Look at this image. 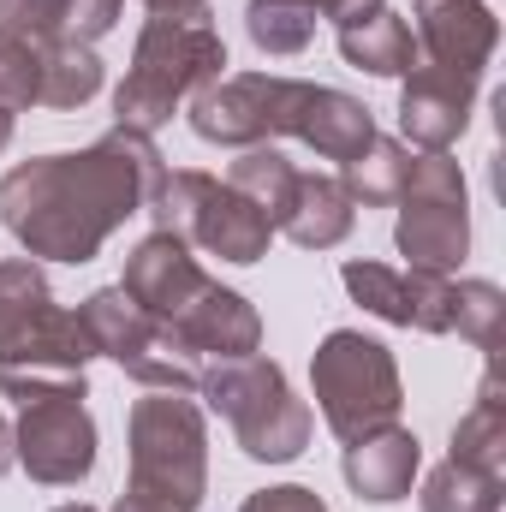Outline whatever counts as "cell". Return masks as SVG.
<instances>
[{"label": "cell", "instance_id": "obj_1", "mask_svg": "<svg viewBox=\"0 0 506 512\" xmlns=\"http://www.w3.org/2000/svg\"><path fill=\"white\" fill-rule=\"evenodd\" d=\"M161 179V149L143 131L114 126L78 155H36L0 179V227L30 256L96 262L102 245L143 215Z\"/></svg>", "mask_w": 506, "mask_h": 512}, {"label": "cell", "instance_id": "obj_2", "mask_svg": "<svg viewBox=\"0 0 506 512\" xmlns=\"http://www.w3.org/2000/svg\"><path fill=\"white\" fill-rule=\"evenodd\" d=\"M221 66H227V42L209 24V12L203 18H149L137 30L126 84L114 90V126L155 137L197 90H209L221 78Z\"/></svg>", "mask_w": 506, "mask_h": 512}, {"label": "cell", "instance_id": "obj_3", "mask_svg": "<svg viewBox=\"0 0 506 512\" xmlns=\"http://www.w3.org/2000/svg\"><path fill=\"white\" fill-rule=\"evenodd\" d=\"M131 477L126 495L149 512H197L209 489V423L191 393L149 387L131 405Z\"/></svg>", "mask_w": 506, "mask_h": 512}, {"label": "cell", "instance_id": "obj_4", "mask_svg": "<svg viewBox=\"0 0 506 512\" xmlns=\"http://www.w3.org/2000/svg\"><path fill=\"white\" fill-rule=\"evenodd\" d=\"M143 215L155 221V233H179L185 245L221 256V262H239V268L262 262L274 245V227L251 197H239L227 179L197 173V167H173V173L161 167Z\"/></svg>", "mask_w": 506, "mask_h": 512}, {"label": "cell", "instance_id": "obj_5", "mask_svg": "<svg viewBox=\"0 0 506 512\" xmlns=\"http://www.w3.org/2000/svg\"><path fill=\"white\" fill-rule=\"evenodd\" d=\"M197 393H203L209 411H221L233 423L239 447L262 465H286L310 447V429H316L310 405L286 387V370L262 352L233 358V364H209Z\"/></svg>", "mask_w": 506, "mask_h": 512}, {"label": "cell", "instance_id": "obj_6", "mask_svg": "<svg viewBox=\"0 0 506 512\" xmlns=\"http://www.w3.org/2000/svg\"><path fill=\"white\" fill-rule=\"evenodd\" d=\"M96 340L78 310H60L36 256L0 262V370H54L84 376Z\"/></svg>", "mask_w": 506, "mask_h": 512}, {"label": "cell", "instance_id": "obj_7", "mask_svg": "<svg viewBox=\"0 0 506 512\" xmlns=\"http://www.w3.org/2000/svg\"><path fill=\"white\" fill-rule=\"evenodd\" d=\"M310 393L328 417V429L340 441H358L370 429L399 423V405H405V387H399V364L393 352L358 334V328H334L316 358H310Z\"/></svg>", "mask_w": 506, "mask_h": 512}, {"label": "cell", "instance_id": "obj_8", "mask_svg": "<svg viewBox=\"0 0 506 512\" xmlns=\"http://www.w3.org/2000/svg\"><path fill=\"white\" fill-rule=\"evenodd\" d=\"M90 340H96V358H114L137 387H161V393H197L203 370L185 364L167 340V328L131 298L126 286H102L78 304Z\"/></svg>", "mask_w": 506, "mask_h": 512}, {"label": "cell", "instance_id": "obj_9", "mask_svg": "<svg viewBox=\"0 0 506 512\" xmlns=\"http://www.w3.org/2000/svg\"><path fill=\"white\" fill-rule=\"evenodd\" d=\"M292 102H298V78H274V72L215 78L209 90L191 96V131L221 149H256L286 137Z\"/></svg>", "mask_w": 506, "mask_h": 512}, {"label": "cell", "instance_id": "obj_10", "mask_svg": "<svg viewBox=\"0 0 506 512\" xmlns=\"http://www.w3.org/2000/svg\"><path fill=\"white\" fill-rule=\"evenodd\" d=\"M18 411L24 417L12 429V459L30 471V483L78 489L96 471V417L84 411V399H30Z\"/></svg>", "mask_w": 506, "mask_h": 512}, {"label": "cell", "instance_id": "obj_11", "mask_svg": "<svg viewBox=\"0 0 506 512\" xmlns=\"http://www.w3.org/2000/svg\"><path fill=\"white\" fill-rule=\"evenodd\" d=\"M161 328H167L173 352H179L185 364H197V370L251 358L256 346H262V316H256V304L245 292L221 286V280H203V292H197L179 316H167Z\"/></svg>", "mask_w": 506, "mask_h": 512}, {"label": "cell", "instance_id": "obj_12", "mask_svg": "<svg viewBox=\"0 0 506 512\" xmlns=\"http://www.w3.org/2000/svg\"><path fill=\"white\" fill-rule=\"evenodd\" d=\"M352 304H364L370 316L393 328H417V334H453V280L447 274H417V268H387V262H346L340 268Z\"/></svg>", "mask_w": 506, "mask_h": 512}, {"label": "cell", "instance_id": "obj_13", "mask_svg": "<svg viewBox=\"0 0 506 512\" xmlns=\"http://www.w3.org/2000/svg\"><path fill=\"white\" fill-rule=\"evenodd\" d=\"M417 12V60L441 66V72H465L483 78V66L501 48V18L483 0H411Z\"/></svg>", "mask_w": 506, "mask_h": 512}, {"label": "cell", "instance_id": "obj_14", "mask_svg": "<svg viewBox=\"0 0 506 512\" xmlns=\"http://www.w3.org/2000/svg\"><path fill=\"white\" fill-rule=\"evenodd\" d=\"M477 114V78L441 72V66H411L399 84V131L411 149H447L459 143Z\"/></svg>", "mask_w": 506, "mask_h": 512}, {"label": "cell", "instance_id": "obj_15", "mask_svg": "<svg viewBox=\"0 0 506 512\" xmlns=\"http://www.w3.org/2000/svg\"><path fill=\"white\" fill-rule=\"evenodd\" d=\"M393 245L405 256V268L417 274H453L471 251V215L465 197H429V191H405L399 197V227Z\"/></svg>", "mask_w": 506, "mask_h": 512}, {"label": "cell", "instance_id": "obj_16", "mask_svg": "<svg viewBox=\"0 0 506 512\" xmlns=\"http://www.w3.org/2000/svg\"><path fill=\"white\" fill-rule=\"evenodd\" d=\"M203 262L191 256V245L179 239V233H149V239H137V251L126 256V286L131 298L155 316V322H167V316H179L197 292H203Z\"/></svg>", "mask_w": 506, "mask_h": 512}, {"label": "cell", "instance_id": "obj_17", "mask_svg": "<svg viewBox=\"0 0 506 512\" xmlns=\"http://www.w3.org/2000/svg\"><path fill=\"white\" fill-rule=\"evenodd\" d=\"M286 137H298V143H310L316 155H328V161H358L370 143H376V114L358 102V96H346V90H328V84H298V108H292V126Z\"/></svg>", "mask_w": 506, "mask_h": 512}, {"label": "cell", "instance_id": "obj_18", "mask_svg": "<svg viewBox=\"0 0 506 512\" xmlns=\"http://www.w3.org/2000/svg\"><path fill=\"white\" fill-rule=\"evenodd\" d=\"M340 471H346V483H352V495H358V501L393 507V501H405V495H411V483H417V471H423V441H417L411 429H399V423L370 429V435L346 441Z\"/></svg>", "mask_w": 506, "mask_h": 512}, {"label": "cell", "instance_id": "obj_19", "mask_svg": "<svg viewBox=\"0 0 506 512\" xmlns=\"http://www.w3.org/2000/svg\"><path fill=\"white\" fill-rule=\"evenodd\" d=\"M352 221H358V203L346 197V185L334 173H298L274 215V233H286L304 251H334L352 239Z\"/></svg>", "mask_w": 506, "mask_h": 512}, {"label": "cell", "instance_id": "obj_20", "mask_svg": "<svg viewBox=\"0 0 506 512\" xmlns=\"http://www.w3.org/2000/svg\"><path fill=\"white\" fill-rule=\"evenodd\" d=\"M126 0H0V24L42 42H102L120 24Z\"/></svg>", "mask_w": 506, "mask_h": 512}, {"label": "cell", "instance_id": "obj_21", "mask_svg": "<svg viewBox=\"0 0 506 512\" xmlns=\"http://www.w3.org/2000/svg\"><path fill=\"white\" fill-rule=\"evenodd\" d=\"M334 36H340L346 66H358L370 78H405L417 66V36H411V24L387 0L370 6V12H358V18H346V24H334Z\"/></svg>", "mask_w": 506, "mask_h": 512}, {"label": "cell", "instance_id": "obj_22", "mask_svg": "<svg viewBox=\"0 0 506 512\" xmlns=\"http://www.w3.org/2000/svg\"><path fill=\"white\" fill-rule=\"evenodd\" d=\"M96 90H102V60H96V48H84V42H48V48H42V96H36V108L72 114V108H84Z\"/></svg>", "mask_w": 506, "mask_h": 512}, {"label": "cell", "instance_id": "obj_23", "mask_svg": "<svg viewBox=\"0 0 506 512\" xmlns=\"http://www.w3.org/2000/svg\"><path fill=\"white\" fill-rule=\"evenodd\" d=\"M405 173H411V149H405L399 137H376L358 161L340 167V185H346L352 203H364V209H387V203L405 197Z\"/></svg>", "mask_w": 506, "mask_h": 512}, {"label": "cell", "instance_id": "obj_24", "mask_svg": "<svg viewBox=\"0 0 506 512\" xmlns=\"http://www.w3.org/2000/svg\"><path fill=\"white\" fill-rule=\"evenodd\" d=\"M447 459H465V465H477V471H489V477H506V399L495 393V376L483 387V399L459 417Z\"/></svg>", "mask_w": 506, "mask_h": 512}, {"label": "cell", "instance_id": "obj_25", "mask_svg": "<svg viewBox=\"0 0 506 512\" xmlns=\"http://www.w3.org/2000/svg\"><path fill=\"white\" fill-rule=\"evenodd\" d=\"M501 483L506 477H489V471H477L465 459H441L423 477L417 507L423 512H501Z\"/></svg>", "mask_w": 506, "mask_h": 512}, {"label": "cell", "instance_id": "obj_26", "mask_svg": "<svg viewBox=\"0 0 506 512\" xmlns=\"http://www.w3.org/2000/svg\"><path fill=\"white\" fill-rule=\"evenodd\" d=\"M245 30H251V42L262 54L292 60V54H304V48L316 42V12H310L304 0H251Z\"/></svg>", "mask_w": 506, "mask_h": 512}, {"label": "cell", "instance_id": "obj_27", "mask_svg": "<svg viewBox=\"0 0 506 512\" xmlns=\"http://www.w3.org/2000/svg\"><path fill=\"white\" fill-rule=\"evenodd\" d=\"M292 179H298V167L274 149V143H256V149H239V161L227 167V185L239 191V197H251L256 209L268 215V227H274V215H280V203H286V191H292Z\"/></svg>", "mask_w": 506, "mask_h": 512}, {"label": "cell", "instance_id": "obj_28", "mask_svg": "<svg viewBox=\"0 0 506 512\" xmlns=\"http://www.w3.org/2000/svg\"><path fill=\"white\" fill-rule=\"evenodd\" d=\"M506 292L495 280H453V334L471 340L477 352H501Z\"/></svg>", "mask_w": 506, "mask_h": 512}, {"label": "cell", "instance_id": "obj_29", "mask_svg": "<svg viewBox=\"0 0 506 512\" xmlns=\"http://www.w3.org/2000/svg\"><path fill=\"white\" fill-rule=\"evenodd\" d=\"M42 36H24V30H6L0 24V108L18 114V108H36L42 96Z\"/></svg>", "mask_w": 506, "mask_h": 512}, {"label": "cell", "instance_id": "obj_30", "mask_svg": "<svg viewBox=\"0 0 506 512\" xmlns=\"http://www.w3.org/2000/svg\"><path fill=\"white\" fill-rule=\"evenodd\" d=\"M0 393L30 405V399H90L84 376H54V370H0Z\"/></svg>", "mask_w": 506, "mask_h": 512}, {"label": "cell", "instance_id": "obj_31", "mask_svg": "<svg viewBox=\"0 0 506 512\" xmlns=\"http://www.w3.org/2000/svg\"><path fill=\"white\" fill-rule=\"evenodd\" d=\"M239 512H328V501L316 489H298V483H280V489H256Z\"/></svg>", "mask_w": 506, "mask_h": 512}, {"label": "cell", "instance_id": "obj_32", "mask_svg": "<svg viewBox=\"0 0 506 512\" xmlns=\"http://www.w3.org/2000/svg\"><path fill=\"white\" fill-rule=\"evenodd\" d=\"M155 18H203L209 12V0H143Z\"/></svg>", "mask_w": 506, "mask_h": 512}, {"label": "cell", "instance_id": "obj_33", "mask_svg": "<svg viewBox=\"0 0 506 512\" xmlns=\"http://www.w3.org/2000/svg\"><path fill=\"white\" fill-rule=\"evenodd\" d=\"M12 465H18V459H12V423H6V417H0V477H6V471H12Z\"/></svg>", "mask_w": 506, "mask_h": 512}, {"label": "cell", "instance_id": "obj_34", "mask_svg": "<svg viewBox=\"0 0 506 512\" xmlns=\"http://www.w3.org/2000/svg\"><path fill=\"white\" fill-rule=\"evenodd\" d=\"M6 143H12V114L0 108V149H6Z\"/></svg>", "mask_w": 506, "mask_h": 512}, {"label": "cell", "instance_id": "obj_35", "mask_svg": "<svg viewBox=\"0 0 506 512\" xmlns=\"http://www.w3.org/2000/svg\"><path fill=\"white\" fill-rule=\"evenodd\" d=\"M114 512H149V507H137L131 495H120V501H114Z\"/></svg>", "mask_w": 506, "mask_h": 512}, {"label": "cell", "instance_id": "obj_36", "mask_svg": "<svg viewBox=\"0 0 506 512\" xmlns=\"http://www.w3.org/2000/svg\"><path fill=\"white\" fill-rule=\"evenodd\" d=\"M54 512H96V507H84V501H66V507H54Z\"/></svg>", "mask_w": 506, "mask_h": 512}]
</instances>
